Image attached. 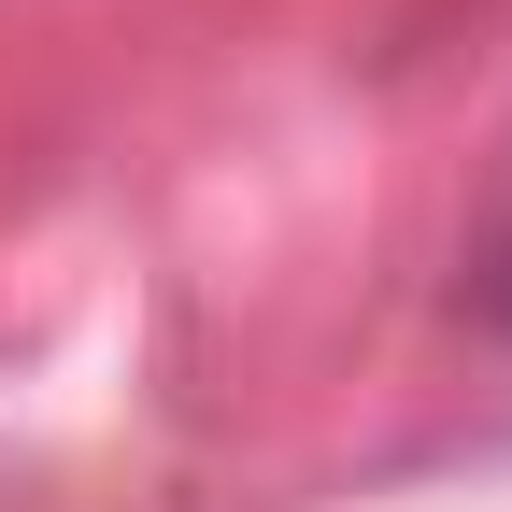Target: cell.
Segmentation results:
<instances>
[{"mask_svg": "<svg viewBox=\"0 0 512 512\" xmlns=\"http://www.w3.org/2000/svg\"><path fill=\"white\" fill-rule=\"evenodd\" d=\"M470 299L512 328V157H498V200H484V228H470Z\"/></svg>", "mask_w": 512, "mask_h": 512, "instance_id": "6da1fadb", "label": "cell"}]
</instances>
